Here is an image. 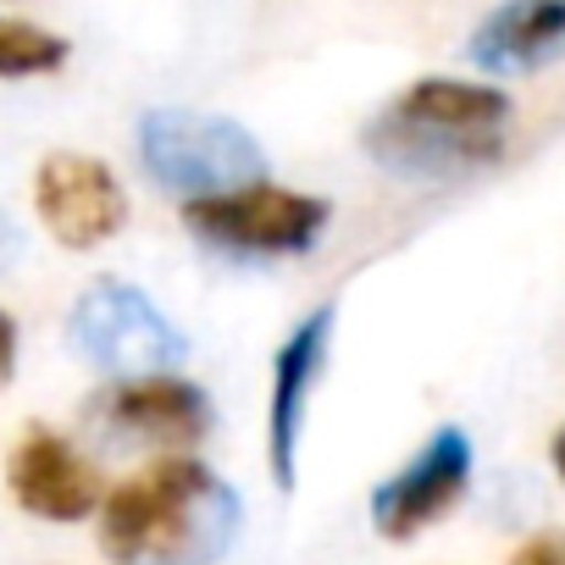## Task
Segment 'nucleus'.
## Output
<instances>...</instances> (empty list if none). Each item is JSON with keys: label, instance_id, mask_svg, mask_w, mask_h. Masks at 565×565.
<instances>
[{"label": "nucleus", "instance_id": "nucleus-1", "mask_svg": "<svg viewBox=\"0 0 565 565\" xmlns=\"http://www.w3.org/2000/svg\"><path fill=\"white\" fill-rule=\"evenodd\" d=\"M100 554L111 565H216L238 543V493L189 455H161L100 499Z\"/></svg>", "mask_w": 565, "mask_h": 565}, {"label": "nucleus", "instance_id": "nucleus-2", "mask_svg": "<svg viewBox=\"0 0 565 565\" xmlns=\"http://www.w3.org/2000/svg\"><path fill=\"white\" fill-rule=\"evenodd\" d=\"M510 95L466 78H416L361 134V150L411 183H455L493 167L510 145Z\"/></svg>", "mask_w": 565, "mask_h": 565}, {"label": "nucleus", "instance_id": "nucleus-3", "mask_svg": "<svg viewBox=\"0 0 565 565\" xmlns=\"http://www.w3.org/2000/svg\"><path fill=\"white\" fill-rule=\"evenodd\" d=\"M139 161L167 194H189V200L227 194L266 178V150L244 122L216 111H189V106L145 111Z\"/></svg>", "mask_w": 565, "mask_h": 565}, {"label": "nucleus", "instance_id": "nucleus-4", "mask_svg": "<svg viewBox=\"0 0 565 565\" xmlns=\"http://www.w3.org/2000/svg\"><path fill=\"white\" fill-rule=\"evenodd\" d=\"M189 233L222 255V260H289L311 255L333 222V205L322 194L277 189V183H244L227 194H200L183 205Z\"/></svg>", "mask_w": 565, "mask_h": 565}, {"label": "nucleus", "instance_id": "nucleus-5", "mask_svg": "<svg viewBox=\"0 0 565 565\" xmlns=\"http://www.w3.org/2000/svg\"><path fill=\"white\" fill-rule=\"evenodd\" d=\"M67 339L95 372H111V377L172 372L189 350V339L172 328V317L145 289L117 282V277H95L78 295V306L67 317Z\"/></svg>", "mask_w": 565, "mask_h": 565}, {"label": "nucleus", "instance_id": "nucleus-6", "mask_svg": "<svg viewBox=\"0 0 565 565\" xmlns=\"http://www.w3.org/2000/svg\"><path fill=\"white\" fill-rule=\"evenodd\" d=\"M89 427L111 444L178 455V449H194L211 438L216 411H211L200 383L172 377V372H150V377H117L111 388H100L89 399Z\"/></svg>", "mask_w": 565, "mask_h": 565}, {"label": "nucleus", "instance_id": "nucleus-7", "mask_svg": "<svg viewBox=\"0 0 565 565\" xmlns=\"http://www.w3.org/2000/svg\"><path fill=\"white\" fill-rule=\"evenodd\" d=\"M471 488V438L466 427H438L394 477L372 488V526L388 543L422 537L433 521H444Z\"/></svg>", "mask_w": 565, "mask_h": 565}, {"label": "nucleus", "instance_id": "nucleus-8", "mask_svg": "<svg viewBox=\"0 0 565 565\" xmlns=\"http://www.w3.org/2000/svg\"><path fill=\"white\" fill-rule=\"evenodd\" d=\"M34 205L62 249H100L128 222V194L100 156L56 150L34 172Z\"/></svg>", "mask_w": 565, "mask_h": 565}, {"label": "nucleus", "instance_id": "nucleus-9", "mask_svg": "<svg viewBox=\"0 0 565 565\" xmlns=\"http://www.w3.org/2000/svg\"><path fill=\"white\" fill-rule=\"evenodd\" d=\"M7 488L12 499L40 515V521H56V526H78L100 510L106 499V482L100 471L78 455L73 438L51 433V427H29L7 460Z\"/></svg>", "mask_w": 565, "mask_h": 565}, {"label": "nucleus", "instance_id": "nucleus-10", "mask_svg": "<svg viewBox=\"0 0 565 565\" xmlns=\"http://www.w3.org/2000/svg\"><path fill=\"white\" fill-rule=\"evenodd\" d=\"M328 344H333V306H317L282 350L271 355V411H266V455H271V482L289 493L300 477V438H306V411H311V388L328 366Z\"/></svg>", "mask_w": 565, "mask_h": 565}, {"label": "nucleus", "instance_id": "nucleus-11", "mask_svg": "<svg viewBox=\"0 0 565 565\" xmlns=\"http://www.w3.org/2000/svg\"><path fill=\"white\" fill-rule=\"evenodd\" d=\"M466 56L488 78H526L565 62V0H499L471 29Z\"/></svg>", "mask_w": 565, "mask_h": 565}, {"label": "nucleus", "instance_id": "nucleus-12", "mask_svg": "<svg viewBox=\"0 0 565 565\" xmlns=\"http://www.w3.org/2000/svg\"><path fill=\"white\" fill-rule=\"evenodd\" d=\"M73 45L29 18H0V78H45L62 73Z\"/></svg>", "mask_w": 565, "mask_h": 565}, {"label": "nucleus", "instance_id": "nucleus-13", "mask_svg": "<svg viewBox=\"0 0 565 565\" xmlns=\"http://www.w3.org/2000/svg\"><path fill=\"white\" fill-rule=\"evenodd\" d=\"M510 565H565V532H537V537H526Z\"/></svg>", "mask_w": 565, "mask_h": 565}, {"label": "nucleus", "instance_id": "nucleus-14", "mask_svg": "<svg viewBox=\"0 0 565 565\" xmlns=\"http://www.w3.org/2000/svg\"><path fill=\"white\" fill-rule=\"evenodd\" d=\"M18 260H23V227L0 211V271H12Z\"/></svg>", "mask_w": 565, "mask_h": 565}, {"label": "nucleus", "instance_id": "nucleus-15", "mask_svg": "<svg viewBox=\"0 0 565 565\" xmlns=\"http://www.w3.org/2000/svg\"><path fill=\"white\" fill-rule=\"evenodd\" d=\"M12 366H18V322L0 311V377H12Z\"/></svg>", "mask_w": 565, "mask_h": 565}, {"label": "nucleus", "instance_id": "nucleus-16", "mask_svg": "<svg viewBox=\"0 0 565 565\" xmlns=\"http://www.w3.org/2000/svg\"><path fill=\"white\" fill-rule=\"evenodd\" d=\"M548 460H554V471L565 477V427L554 433V444H548Z\"/></svg>", "mask_w": 565, "mask_h": 565}]
</instances>
